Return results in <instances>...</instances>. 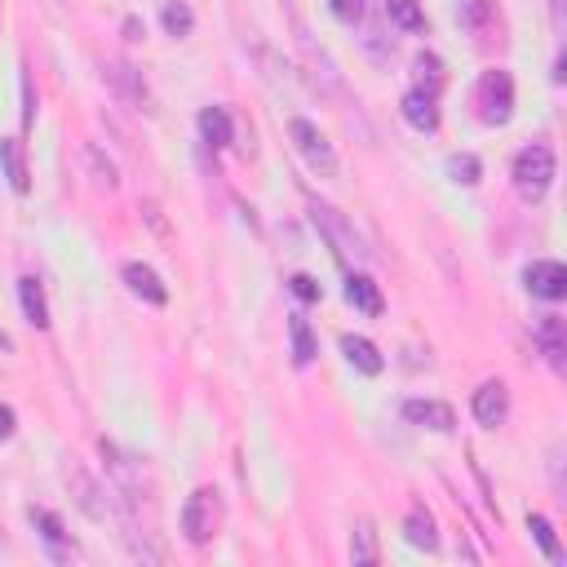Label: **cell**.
Listing matches in <instances>:
<instances>
[{
    "instance_id": "6da1fadb",
    "label": "cell",
    "mask_w": 567,
    "mask_h": 567,
    "mask_svg": "<svg viewBox=\"0 0 567 567\" xmlns=\"http://www.w3.org/2000/svg\"><path fill=\"white\" fill-rule=\"evenodd\" d=\"M550 182H554V151L545 142H532V147H523L514 156V187H519L523 200L536 204L550 191Z\"/></svg>"
},
{
    "instance_id": "7a4b0ae2",
    "label": "cell",
    "mask_w": 567,
    "mask_h": 567,
    "mask_svg": "<svg viewBox=\"0 0 567 567\" xmlns=\"http://www.w3.org/2000/svg\"><path fill=\"white\" fill-rule=\"evenodd\" d=\"M474 102H479L483 125H510V116H514V80H510V71H501V67L483 71L479 89H474Z\"/></svg>"
},
{
    "instance_id": "3957f363",
    "label": "cell",
    "mask_w": 567,
    "mask_h": 567,
    "mask_svg": "<svg viewBox=\"0 0 567 567\" xmlns=\"http://www.w3.org/2000/svg\"><path fill=\"white\" fill-rule=\"evenodd\" d=\"M218 514H222L218 492H213V488H195L187 497V505H182V532H187V541L191 545H209L213 532H218Z\"/></svg>"
},
{
    "instance_id": "277c9868",
    "label": "cell",
    "mask_w": 567,
    "mask_h": 567,
    "mask_svg": "<svg viewBox=\"0 0 567 567\" xmlns=\"http://www.w3.org/2000/svg\"><path fill=\"white\" fill-rule=\"evenodd\" d=\"M288 133H293V147L302 151V160L311 164V173H319V178H333L337 173V156H333V142L319 133L311 120H302V116H293L288 120Z\"/></svg>"
},
{
    "instance_id": "5b68a950",
    "label": "cell",
    "mask_w": 567,
    "mask_h": 567,
    "mask_svg": "<svg viewBox=\"0 0 567 567\" xmlns=\"http://www.w3.org/2000/svg\"><path fill=\"white\" fill-rule=\"evenodd\" d=\"M311 222L328 235V244H333V253H337V257H359V253H364V249H359V235L350 231V222L333 209V204L311 200Z\"/></svg>"
},
{
    "instance_id": "8992f818",
    "label": "cell",
    "mask_w": 567,
    "mask_h": 567,
    "mask_svg": "<svg viewBox=\"0 0 567 567\" xmlns=\"http://www.w3.org/2000/svg\"><path fill=\"white\" fill-rule=\"evenodd\" d=\"M523 284H528V293L541 297V302H563L567 297V266L563 262H532L528 271H523Z\"/></svg>"
},
{
    "instance_id": "52a82bcc",
    "label": "cell",
    "mask_w": 567,
    "mask_h": 567,
    "mask_svg": "<svg viewBox=\"0 0 567 567\" xmlns=\"http://www.w3.org/2000/svg\"><path fill=\"white\" fill-rule=\"evenodd\" d=\"M404 417L421 430H435V435H452V430H457V412L448 404H439V399H408Z\"/></svg>"
},
{
    "instance_id": "ba28073f",
    "label": "cell",
    "mask_w": 567,
    "mask_h": 567,
    "mask_svg": "<svg viewBox=\"0 0 567 567\" xmlns=\"http://www.w3.org/2000/svg\"><path fill=\"white\" fill-rule=\"evenodd\" d=\"M474 417L488 430H497L501 421L510 417V390H505V381H483V386L474 390Z\"/></svg>"
},
{
    "instance_id": "9c48e42d",
    "label": "cell",
    "mask_w": 567,
    "mask_h": 567,
    "mask_svg": "<svg viewBox=\"0 0 567 567\" xmlns=\"http://www.w3.org/2000/svg\"><path fill=\"white\" fill-rule=\"evenodd\" d=\"M532 342L541 346V355L550 359V368H567V333H563V319L559 315H541V324L532 328Z\"/></svg>"
},
{
    "instance_id": "30bf717a",
    "label": "cell",
    "mask_w": 567,
    "mask_h": 567,
    "mask_svg": "<svg viewBox=\"0 0 567 567\" xmlns=\"http://www.w3.org/2000/svg\"><path fill=\"white\" fill-rule=\"evenodd\" d=\"M32 523H36V532H40V541L49 545V554L54 559H67L76 545H71V536H67V528H63V519H58L54 510H36L32 505Z\"/></svg>"
},
{
    "instance_id": "8fae6325",
    "label": "cell",
    "mask_w": 567,
    "mask_h": 567,
    "mask_svg": "<svg viewBox=\"0 0 567 567\" xmlns=\"http://www.w3.org/2000/svg\"><path fill=\"white\" fill-rule=\"evenodd\" d=\"M125 284L142 297V302H151V306H164V302H169V288H164V280H160L156 271H151V266H142V262H129V266H125Z\"/></svg>"
},
{
    "instance_id": "7c38bea8",
    "label": "cell",
    "mask_w": 567,
    "mask_h": 567,
    "mask_svg": "<svg viewBox=\"0 0 567 567\" xmlns=\"http://www.w3.org/2000/svg\"><path fill=\"white\" fill-rule=\"evenodd\" d=\"M0 169H5L9 187L18 195L32 191V178H27V160H23V142L18 138H0Z\"/></svg>"
},
{
    "instance_id": "4fadbf2b",
    "label": "cell",
    "mask_w": 567,
    "mask_h": 567,
    "mask_svg": "<svg viewBox=\"0 0 567 567\" xmlns=\"http://www.w3.org/2000/svg\"><path fill=\"white\" fill-rule=\"evenodd\" d=\"M404 120L417 133H435L439 129V107H435V94H421V89H412L404 94Z\"/></svg>"
},
{
    "instance_id": "5bb4252c",
    "label": "cell",
    "mask_w": 567,
    "mask_h": 567,
    "mask_svg": "<svg viewBox=\"0 0 567 567\" xmlns=\"http://www.w3.org/2000/svg\"><path fill=\"white\" fill-rule=\"evenodd\" d=\"M346 302L355 306L359 315H368V319H377L381 315V288L368 280V275H346Z\"/></svg>"
},
{
    "instance_id": "9a60e30c",
    "label": "cell",
    "mask_w": 567,
    "mask_h": 567,
    "mask_svg": "<svg viewBox=\"0 0 567 567\" xmlns=\"http://www.w3.org/2000/svg\"><path fill=\"white\" fill-rule=\"evenodd\" d=\"M18 302H23V315L32 328H49V302H45V288H40L36 275H23L18 280Z\"/></svg>"
},
{
    "instance_id": "2e32d148",
    "label": "cell",
    "mask_w": 567,
    "mask_h": 567,
    "mask_svg": "<svg viewBox=\"0 0 567 567\" xmlns=\"http://www.w3.org/2000/svg\"><path fill=\"white\" fill-rule=\"evenodd\" d=\"M342 355L359 368V373H368V377H377L381 368H386L381 350H377L373 342H368V337H355V333H346V337H342Z\"/></svg>"
},
{
    "instance_id": "e0dca14e",
    "label": "cell",
    "mask_w": 567,
    "mask_h": 567,
    "mask_svg": "<svg viewBox=\"0 0 567 567\" xmlns=\"http://www.w3.org/2000/svg\"><path fill=\"white\" fill-rule=\"evenodd\" d=\"M200 133H204L209 147H231L235 125H231V116H226V107H204L200 111Z\"/></svg>"
},
{
    "instance_id": "ac0fdd59",
    "label": "cell",
    "mask_w": 567,
    "mask_h": 567,
    "mask_svg": "<svg viewBox=\"0 0 567 567\" xmlns=\"http://www.w3.org/2000/svg\"><path fill=\"white\" fill-rule=\"evenodd\" d=\"M288 337H293V364L297 368L315 364L319 346H315V333H311V324H306V315H288Z\"/></svg>"
},
{
    "instance_id": "d6986e66",
    "label": "cell",
    "mask_w": 567,
    "mask_h": 567,
    "mask_svg": "<svg viewBox=\"0 0 567 567\" xmlns=\"http://www.w3.org/2000/svg\"><path fill=\"white\" fill-rule=\"evenodd\" d=\"M461 23L479 40H488L492 23H497V9H492V0H461Z\"/></svg>"
},
{
    "instance_id": "ffe728a7",
    "label": "cell",
    "mask_w": 567,
    "mask_h": 567,
    "mask_svg": "<svg viewBox=\"0 0 567 567\" xmlns=\"http://www.w3.org/2000/svg\"><path fill=\"white\" fill-rule=\"evenodd\" d=\"M350 559H355L359 567H373L377 563V532L368 519L355 523V536H350Z\"/></svg>"
},
{
    "instance_id": "44dd1931",
    "label": "cell",
    "mask_w": 567,
    "mask_h": 567,
    "mask_svg": "<svg viewBox=\"0 0 567 567\" xmlns=\"http://www.w3.org/2000/svg\"><path fill=\"white\" fill-rule=\"evenodd\" d=\"M404 536L417 550H439V536H435V523H430V514L426 510H412L408 519H404Z\"/></svg>"
},
{
    "instance_id": "7402d4cb",
    "label": "cell",
    "mask_w": 567,
    "mask_h": 567,
    "mask_svg": "<svg viewBox=\"0 0 567 567\" xmlns=\"http://www.w3.org/2000/svg\"><path fill=\"white\" fill-rule=\"evenodd\" d=\"M386 18L404 32H426V14H421L417 0H386Z\"/></svg>"
},
{
    "instance_id": "603a6c76",
    "label": "cell",
    "mask_w": 567,
    "mask_h": 567,
    "mask_svg": "<svg viewBox=\"0 0 567 567\" xmlns=\"http://www.w3.org/2000/svg\"><path fill=\"white\" fill-rule=\"evenodd\" d=\"M528 532L536 536V545L545 550V559L563 563V545H559V536H554V528H550V519H545V514H528Z\"/></svg>"
},
{
    "instance_id": "cb8c5ba5",
    "label": "cell",
    "mask_w": 567,
    "mask_h": 567,
    "mask_svg": "<svg viewBox=\"0 0 567 567\" xmlns=\"http://www.w3.org/2000/svg\"><path fill=\"white\" fill-rule=\"evenodd\" d=\"M164 32L169 36H191V27H195V14H191V5H182V0H169V5H164Z\"/></svg>"
},
{
    "instance_id": "d4e9b609",
    "label": "cell",
    "mask_w": 567,
    "mask_h": 567,
    "mask_svg": "<svg viewBox=\"0 0 567 567\" xmlns=\"http://www.w3.org/2000/svg\"><path fill=\"white\" fill-rule=\"evenodd\" d=\"M107 76H111V85H116V89H120V94H125L129 102H147V85H142V80L133 76V67L116 63V67L107 71Z\"/></svg>"
},
{
    "instance_id": "484cf974",
    "label": "cell",
    "mask_w": 567,
    "mask_h": 567,
    "mask_svg": "<svg viewBox=\"0 0 567 567\" xmlns=\"http://www.w3.org/2000/svg\"><path fill=\"white\" fill-rule=\"evenodd\" d=\"M448 173H452V182H461V187H474V182L483 178V164H479V156L461 151V156H448Z\"/></svg>"
},
{
    "instance_id": "4316f807",
    "label": "cell",
    "mask_w": 567,
    "mask_h": 567,
    "mask_svg": "<svg viewBox=\"0 0 567 567\" xmlns=\"http://www.w3.org/2000/svg\"><path fill=\"white\" fill-rule=\"evenodd\" d=\"M288 288H293L297 302H319V297H324V288H319V280H311V275H293Z\"/></svg>"
},
{
    "instance_id": "83f0119b",
    "label": "cell",
    "mask_w": 567,
    "mask_h": 567,
    "mask_svg": "<svg viewBox=\"0 0 567 567\" xmlns=\"http://www.w3.org/2000/svg\"><path fill=\"white\" fill-rule=\"evenodd\" d=\"M328 9H333L346 27H355L359 18H364V0H328Z\"/></svg>"
},
{
    "instance_id": "f1b7e54d",
    "label": "cell",
    "mask_w": 567,
    "mask_h": 567,
    "mask_svg": "<svg viewBox=\"0 0 567 567\" xmlns=\"http://www.w3.org/2000/svg\"><path fill=\"white\" fill-rule=\"evenodd\" d=\"M85 156H89V164H94V173H98V182H102V187H116V164H111V160H102V151L98 147H89L85 151Z\"/></svg>"
},
{
    "instance_id": "f546056e",
    "label": "cell",
    "mask_w": 567,
    "mask_h": 567,
    "mask_svg": "<svg viewBox=\"0 0 567 567\" xmlns=\"http://www.w3.org/2000/svg\"><path fill=\"white\" fill-rule=\"evenodd\" d=\"M9 435H14V408L0 404V443H5Z\"/></svg>"
},
{
    "instance_id": "4dcf8cb0",
    "label": "cell",
    "mask_w": 567,
    "mask_h": 567,
    "mask_svg": "<svg viewBox=\"0 0 567 567\" xmlns=\"http://www.w3.org/2000/svg\"><path fill=\"white\" fill-rule=\"evenodd\" d=\"M125 32H129V40H142V36H147V27H142L138 18H129V23H125Z\"/></svg>"
},
{
    "instance_id": "1f68e13d",
    "label": "cell",
    "mask_w": 567,
    "mask_h": 567,
    "mask_svg": "<svg viewBox=\"0 0 567 567\" xmlns=\"http://www.w3.org/2000/svg\"><path fill=\"white\" fill-rule=\"evenodd\" d=\"M0 346H9V337H5V333H0Z\"/></svg>"
}]
</instances>
